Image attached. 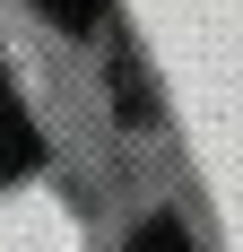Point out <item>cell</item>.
<instances>
[{"mask_svg":"<svg viewBox=\"0 0 243 252\" xmlns=\"http://www.w3.org/2000/svg\"><path fill=\"white\" fill-rule=\"evenodd\" d=\"M35 157H44V139H35V113L18 104V87H0V183L35 174Z\"/></svg>","mask_w":243,"mask_h":252,"instance_id":"1","label":"cell"},{"mask_svg":"<svg viewBox=\"0 0 243 252\" xmlns=\"http://www.w3.org/2000/svg\"><path fill=\"white\" fill-rule=\"evenodd\" d=\"M35 9H44L52 26H70V35H96L104 26V0H35Z\"/></svg>","mask_w":243,"mask_h":252,"instance_id":"2","label":"cell"},{"mask_svg":"<svg viewBox=\"0 0 243 252\" xmlns=\"http://www.w3.org/2000/svg\"><path fill=\"white\" fill-rule=\"evenodd\" d=\"M130 252H191V235L174 226V218H148V226L130 235Z\"/></svg>","mask_w":243,"mask_h":252,"instance_id":"3","label":"cell"},{"mask_svg":"<svg viewBox=\"0 0 243 252\" xmlns=\"http://www.w3.org/2000/svg\"><path fill=\"white\" fill-rule=\"evenodd\" d=\"M0 87H9V70H0Z\"/></svg>","mask_w":243,"mask_h":252,"instance_id":"4","label":"cell"}]
</instances>
